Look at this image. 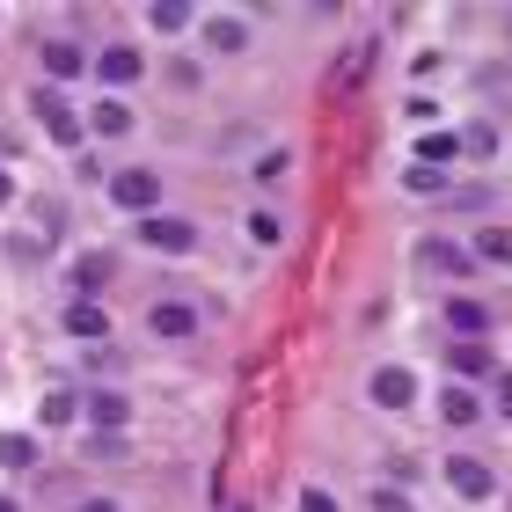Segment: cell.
I'll list each match as a JSON object with an SVG mask.
<instances>
[{
    "mask_svg": "<svg viewBox=\"0 0 512 512\" xmlns=\"http://www.w3.org/2000/svg\"><path fill=\"white\" fill-rule=\"evenodd\" d=\"M447 205H461V213H483V205H491V191H483V183H476V191H447Z\"/></svg>",
    "mask_w": 512,
    "mask_h": 512,
    "instance_id": "obj_27",
    "label": "cell"
},
{
    "mask_svg": "<svg viewBox=\"0 0 512 512\" xmlns=\"http://www.w3.org/2000/svg\"><path fill=\"white\" fill-rule=\"evenodd\" d=\"M498 410H505V417H512V374H505V381H498Z\"/></svg>",
    "mask_w": 512,
    "mask_h": 512,
    "instance_id": "obj_30",
    "label": "cell"
},
{
    "mask_svg": "<svg viewBox=\"0 0 512 512\" xmlns=\"http://www.w3.org/2000/svg\"><path fill=\"white\" fill-rule=\"evenodd\" d=\"M410 395H417V381H410V366H381V374H374V403H381V410H403Z\"/></svg>",
    "mask_w": 512,
    "mask_h": 512,
    "instance_id": "obj_11",
    "label": "cell"
},
{
    "mask_svg": "<svg viewBox=\"0 0 512 512\" xmlns=\"http://www.w3.org/2000/svg\"><path fill=\"white\" fill-rule=\"evenodd\" d=\"M469 256H483V264H512V227H476Z\"/></svg>",
    "mask_w": 512,
    "mask_h": 512,
    "instance_id": "obj_16",
    "label": "cell"
},
{
    "mask_svg": "<svg viewBox=\"0 0 512 512\" xmlns=\"http://www.w3.org/2000/svg\"><path fill=\"white\" fill-rule=\"evenodd\" d=\"M0 512H22V505H15V498H0Z\"/></svg>",
    "mask_w": 512,
    "mask_h": 512,
    "instance_id": "obj_32",
    "label": "cell"
},
{
    "mask_svg": "<svg viewBox=\"0 0 512 512\" xmlns=\"http://www.w3.org/2000/svg\"><path fill=\"white\" fill-rule=\"evenodd\" d=\"M249 242H256V249H278V242H286V220L256 205V213H249Z\"/></svg>",
    "mask_w": 512,
    "mask_h": 512,
    "instance_id": "obj_19",
    "label": "cell"
},
{
    "mask_svg": "<svg viewBox=\"0 0 512 512\" xmlns=\"http://www.w3.org/2000/svg\"><path fill=\"white\" fill-rule=\"evenodd\" d=\"M0 469H37V439L30 432H0Z\"/></svg>",
    "mask_w": 512,
    "mask_h": 512,
    "instance_id": "obj_17",
    "label": "cell"
},
{
    "mask_svg": "<svg viewBox=\"0 0 512 512\" xmlns=\"http://www.w3.org/2000/svg\"><path fill=\"white\" fill-rule=\"evenodd\" d=\"M96 74H103L110 88H125V81H139V74H147V59H139L132 44H103V52H96Z\"/></svg>",
    "mask_w": 512,
    "mask_h": 512,
    "instance_id": "obj_8",
    "label": "cell"
},
{
    "mask_svg": "<svg viewBox=\"0 0 512 512\" xmlns=\"http://www.w3.org/2000/svg\"><path fill=\"white\" fill-rule=\"evenodd\" d=\"M286 169H293V154H286V147H271V154H256V169H249V176H256V183H271V176H286Z\"/></svg>",
    "mask_w": 512,
    "mask_h": 512,
    "instance_id": "obj_24",
    "label": "cell"
},
{
    "mask_svg": "<svg viewBox=\"0 0 512 512\" xmlns=\"http://www.w3.org/2000/svg\"><path fill=\"white\" fill-rule=\"evenodd\" d=\"M88 454H96V461H118L125 439H118V432H88Z\"/></svg>",
    "mask_w": 512,
    "mask_h": 512,
    "instance_id": "obj_26",
    "label": "cell"
},
{
    "mask_svg": "<svg viewBox=\"0 0 512 512\" xmlns=\"http://www.w3.org/2000/svg\"><path fill=\"white\" fill-rule=\"evenodd\" d=\"M30 110H37V118H44V132H52L59 139V147H81V110L74 103H66V88H52V81H44V88H30Z\"/></svg>",
    "mask_w": 512,
    "mask_h": 512,
    "instance_id": "obj_1",
    "label": "cell"
},
{
    "mask_svg": "<svg viewBox=\"0 0 512 512\" xmlns=\"http://www.w3.org/2000/svg\"><path fill=\"white\" fill-rule=\"evenodd\" d=\"M417 271H439V278H469L476 271V256L447 242V235H432V242H417Z\"/></svg>",
    "mask_w": 512,
    "mask_h": 512,
    "instance_id": "obj_4",
    "label": "cell"
},
{
    "mask_svg": "<svg viewBox=\"0 0 512 512\" xmlns=\"http://www.w3.org/2000/svg\"><path fill=\"white\" fill-rule=\"evenodd\" d=\"M439 161H447V169L461 161V132H425L417 139V169H439Z\"/></svg>",
    "mask_w": 512,
    "mask_h": 512,
    "instance_id": "obj_14",
    "label": "cell"
},
{
    "mask_svg": "<svg viewBox=\"0 0 512 512\" xmlns=\"http://www.w3.org/2000/svg\"><path fill=\"white\" fill-rule=\"evenodd\" d=\"M8 198H15V183H8V169H0V205H8Z\"/></svg>",
    "mask_w": 512,
    "mask_h": 512,
    "instance_id": "obj_31",
    "label": "cell"
},
{
    "mask_svg": "<svg viewBox=\"0 0 512 512\" xmlns=\"http://www.w3.org/2000/svg\"><path fill=\"white\" fill-rule=\"evenodd\" d=\"M447 330H461V344H476L483 337V308L476 300H447Z\"/></svg>",
    "mask_w": 512,
    "mask_h": 512,
    "instance_id": "obj_18",
    "label": "cell"
},
{
    "mask_svg": "<svg viewBox=\"0 0 512 512\" xmlns=\"http://www.w3.org/2000/svg\"><path fill=\"white\" fill-rule=\"evenodd\" d=\"M147 330L169 337V344H183V337H198V308H183V300H154V308H147Z\"/></svg>",
    "mask_w": 512,
    "mask_h": 512,
    "instance_id": "obj_5",
    "label": "cell"
},
{
    "mask_svg": "<svg viewBox=\"0 0 512 512\" xmlns=\"http://www.w3.org/2000/svg\"><path fill=\"white\" fill-rule=\"evenodd\" d=\"M110 271H118L110 256H81V264H74V286H81V300H96V286H103Z\"/></svg>",
    "mask_w": 512,
    "mask_h": 512,
    "instance_id": "obj_20",
    "label": "cell"
},
{
    "mask_svg": "<svg viewBox=\"0 0 512 512\" xmlns=\"http://www.w3.org/2000/svg\"><path fill=\"white\" fill-rule=\"evenodd\" d=\"M410 191L417 198H439V191H447V169H410Z\"/></svg>",
    "mask_w": 512,
    "mask_h": 512,
    "instance_id": "obj_25",
    "label": "cell"
},
{
    "mask_svg": "<svg viewBox=\"0 0 512 512\" xmlns=\"http://www.w3.org/2000/svg\"><path fill=\"white\" fill-rule=\"evenodd\" d=\"M205 52H220V59L249 52V22L242 15H205Z\"/></svg>",
    "mask_w": 512,
    "mask_h": 512,
    "instance_id": "obj_6",
    "label": "cell"
},
{
    "mask_svg": "<svg viewBox=\"0 0 512 512\" xmlns=\"http://www.w3.org/2000/svg\"><path fill=\"white\" fill-rule=\"evenodd\" d=\"M447 483H454L461 498H491V491H498V476L483 469L476 454H454V461H447Z\"/></svg>",
    "mask_w": 512,
    "mask_h": 512,
    "instance_id": "obj_7",
    "label": "cell"
},
{
    "mask_svg": "<svg viewBox=\"0 0 512 512\" xmlns=\"http://www.w3.org/2000/svg\"><path fill=\"white\" fill-rule=\"evenodd\" d=\"M505 505H512V498H505Z\"/></svg>",
    "mask_w": 512,
    "mask_h": 512,
    "instance_id": "obj_33",
    "label": "cell"
},
{
    "mask_svg": "<svg viewBox=\"0 0 512 512\" xmlns=\"http://www.w3.org/2000/svg\"><path fill=\"white\" fill-rule=\"evenodd\" d=\"M81 66H88V52H81L74 37H52V44H44V74H52V88H59V81H74Z\"/></svg>",
    "mask_w": 512,
    "mask_h": 512,
    "instance_id": "obj_9",
    "label": "cell"
},
{
    "mask_svg": "<svg viewBox=\"0 0 512 512\" xmlns=\"http://www.w3.org/2000/svg\"><path fill=\"white\" fill-rule=\"evenodd\" d=\"M374 512H417L403 491H388V483H381V491H374Z\"/></svg>",
    "mask_w": 512,
    "mask_h": 512,
    "instance_id": "obj_28",
    "label": "cell"
},
{
    "mask_svg": "<svg viewBox=\"0 0 512 512\" xmlns=\"http://www.w3.org/2000/svg\"><path fill=\"white\" fill-rule=\"evenodd\" d=\"M300 512H337V498L330 491H300Z\"/></svg>",
    "mask_w": 512,
    "mask_h": 512,
    "instance_id": "obj_29",
    "label": "cell"
},
{
    "mask_svg": "<svg viewBox=\"0 0 512 512\" xmlns=\"http://www.w3.org/2000/svg\"><path fill=\"white\" fill-rule=\"evenodd\" d=\"M439 417H447V425H476V417H483L476 388L469 381H447V388H439Z\"/></svg>",
    "mask_w": 512,
    "mask_h": 512,
    "instance_id": "obj_10",
    "label": "cell"
},
{
    "mask_svg": "<svg viewBox=\"0 0 512 512\" xmlns=\"http://www.w3.org/2000/svg\"><path fill=\"white\" fill-rule=\"evenodd\" d=\"M447 352H454V374H491V352H483V344H447Z\"/></svg>",
    "mask_w": 512,
    "mask_h": 512,
    "instance_id": "obj_22",
    "label": "cell"
},
{
    "mask_svg": "<svg viewBox=\"0 0 512 512\" xmlns=\"http://www.w3.org/2000/svg\"><path fill=\"white\" fill-rule=\"evenodd\" d=\"M139 242H147V249H169V256H183V249H198V227L183 220V213H147V220H139Z\"/></svg>",
    "mask_w": 512,
    "mask_h": 512,
    "instance_id": "obj_3",
    "label": "cell"
},
{
    "mask_svg": "<svg viewBox=\"0 0 512 512\" xmlns=\"http://www.w3.org/2000/svg\"><path fill=\"white\" fill-rule=\"evenodd\" d=\"M66 330H74V337H110V315H103V300H74V308H66Z\"/></svg>",
    "mask_w": 512,
    "mask_h": 512,
    "instance_id": "obj_15",
    "label": "cell"
},
{
    "mask_svg": "<svg viewBox=\"0 0 512 512\" xmlns=\"http://www.w3.org/2000/svg\"><path fill=\"white\" fill-rule=\"evenodd\" d=\"M118 425H125V395L96 388V395H88V432H118Z\"/></svg>",
    "mask_w": 512,
    "mask_h": 512,
    "instance_id": "obj_12",
    "label": "cell"
},
{
    "mask_svg": "<svg viewBox=\"0 0 512 512\" xmlns=\"http://www.w3.org/2000/svg\"><path fill=\"white\" fill-rule=\"evenodd\" d=\"M147 22H154V30H183L191 8H183V0H161V8H147Z\"/></svg>",
    "mask_w": 512,
    "mask_h": 512,
    "instance_id": "obj_23",
    "label": "cell"
},
{
    "mask_svg": "<svg viewBox=\"0 0 512 512\" xmlns=\"http://www.w3.org/2000/svg\"><path fill=\"white\" fill-rule=\"evenodd\" d=\"M81 125H96L103 139H118V132H132V103H125V96H103V103H96V110H88V118H81Z\"/></svg>",
    "mask_w": 512,
    "mask_h": 512,
    "instance_id": "obj_13",
    "label": "cell"
},
{
    "mask_svg": "<svg viewBox=\"0 0 512 512\" xmlns=\"http://www.w3.org/2000/svg\"><path fill=\"white\" fill-rule=\"evenodd\" d=\"M366 66H374V44H352V59H344V66H337V81H330V96H344V88H352V81L366 74Z\"/></svg>",
    "mask_w": 512,
    "mask_h": 512,
    "instance_id": "obj_21",
    "label": "cell"
},
{
    "mask_svg": "<svg viewBox=\"0 0 512 512\" xmlns=\"http://www.w3.org/2000/svg\"><path fill=\"white\" fill-rule=\"evenodd\" d=\"M110 198H118L125 213L147 220L154 205H161V176H154V169H118V176H110Z\"/></svg>",
    "mask_w": 512,
    "mask_h": 512,
    "instance_id": "obj_2",
    "label": "cell"
}]
</instances>
